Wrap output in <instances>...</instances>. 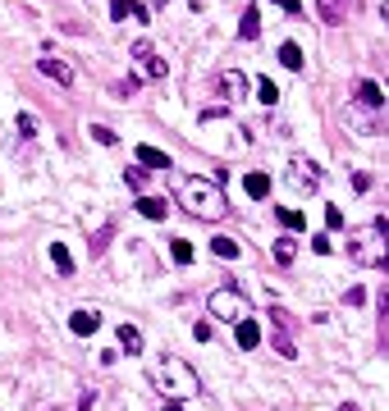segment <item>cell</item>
Segmentation results:
<instances>
[{
	"mask_svg": "<svg viewBox=\"0 0 389 411\" xmlns=\"http://www.w3.org/2000/svg\"><path fill=\"white\" fill-rule=\"evenodd\" d=\"M353 5H357V0H316L320 18H325L330 28H335V23H344V18H348V9H353Z\"/></svg>",
	"mask_w": 389,
	"mask_h": 411,
	"instance_id": "13",
	"label": "cell"
},
{
	"mask_svg": "<svg viewBox=\"0 0 389 411\" xmlns=\"http://www.w3.org/2000/svg\"><path fill=\"white\" fill-rule=\"evenodd\" d=\"M211 251H216L220 261H233V256H238V238H229V233H220V238H211Z\"/></svg>",
	"mask_w": 389,
	"mask_h": 411,
	"instance_id": "21",
	"label": "cell"
},
{
	"mask_svg": "<svg viewBox=\"0 0 389 411\" xmlns=\"http://www.w3.org/2000/svg\"><path fill=\"white\" fill-rule=\"evenodd\" d=\"M257 101H261V105H275V101H279V87L270 83V78H257Z\"/></svg>",
	"mask_w": 389,
	"mask_h": 411,
	"instance_id": "26",
	"label": "cell"
},
{
	"mask_svg": "<svg viewBox=\"0 0 389 411\" xmlns=\"http://www.w3.org/2000/svg\"><path fill=\"white\" fill-rule=\"evenodd\" d=\"M207 311L216 320H229V325H238V320H248L252 316V306H248V297H243L238 288H233V283H225V288H216L207 297Z\"/></svg>",
	"mask_w": 389,
	"mask_h": 411,
	"instance_id": "4",
	"label": "cell"
},
{
	"mask_svg": "<svg viewBox=\"0 0 389 411\" xmlns=\"http://www.w3.org/2000/svg\"><path fill=\"white\" fill-rule=\"evenodd\" d=\"M279 224H284L289 233H303L307 229V220H303V210H289V206H279Z\"/></svg>",
	"mask_w": 389,
	"mask_h": 411,
	"instance_id": "25",
	"label": "cell"
},
{
	"mask_svg": "<svg viewBox=\"0 0 389 411\" xmlns=\"http://www.w3.org/2000/svg\"><path fill=\"white\" fill-rule=\"evenodd\" d=\"M192 256H197V251H192L188 238H170V261L174 266H192Z\"/></svg>",
	"mask_w": 389,
	"mask_h": 411,
	"instance_id": "20",
	"label": "cell"
},
{
	"mask_svg": "<svg viewBox=\"0 0 389 411\" xmlns=\"http://www.w3.org/2000/svg\"><path fill=\"white\" fill-rule=\"evenodd\" d=\"M151 384L161 388V398H174V403H183V398H197V393H202L197 370H192L183 357H170V352H165V357L151 366Z\"/></svg>",
	"mask_w": 389,
	"mask_h": 411,
	"instance_id": "2",
	"label": "cell"
},
{
	"mask_svg": "<svg viewBox=\"0 0 389 411\" xmlns=\"http://www.w3.org/2000/svg\"><path fill=\"white\" fill-rule=\"evenodd\" d=\"M174 197H179V206L192 215V220H211V224H216V220L229 215V197H225V188H220V179H202V174L179 179Z\"/></svg>",
	"mask_w": 389,
	"mask_h": 411,
	"instance_id": "1",
	"label": "cell"
},
{
	"mask_svg": "<svg viewBox=\"0 0 389 411\" xmlns=\"http://www.w3.org/2000/svg\"><path fill=\"white\" fill-rule=\"evenodd\" d=\"M120 347L129 352V357H133V352H142V329L124 320V325H120Z\"/></svg>",
	"mask_w": 389,
	"mask_h": 411,
	"instance_id": "18",
	"label": "cell"
},
{
	"mask_svg": "<svg viewBox=\"0 0 389 411\" xmlns=\"http://www.w3.org/2000/svg\"><path fill=\"white\" fill-rule=\"evenodd\" d=\"M270 251H275V261H279V266H294L298 242H294V238H275V247H270Z\"/></svg>",
	"mask_w": 389,
	"mask_h": 411,
	"instance_id": "22",
	"label": "cell"
},
{
	"mask_svg": "<svg viewBox=\"0 0 389 411\" xmlns=\"http://www.w3.org/2000/svg\"><path fill=\"white\" fill-rule=\"evenodd\" d=\"M243 192H248L252 201H266L270 197V174H261V169H252L248 179H243Z\"/></svg>",
	"mask_w": 389,
	"mask_h": 411,
	"instance_id": "15",
	"label": "cell"
},
{
	"mask_svg": "<svg viewBox=\"0 0 389 411\" xmlns=\"http://www.w3.org/2000/svg\"><path fill=\"white\" fill-rule=\"evenodd\" d=\"M96 329H101V311L78 306L74 316H69V334H74V338H87V334H96Z\"/></svg>",
	"mask_w": 389,
	"mask_h": 411,
	"instance_id": "9",
	"label": "cell"
},
{
	"mask_svg": "<svg viewBox=\"0 0 389 411\" xmlns=\"http://www.w3.org/2000/svg\"><path fill=\"white\" fill-rule=\"evenodd\" d=\"M348 256H353L357 266H366V270L385 266V261H389V220H385V215L371 224V229H353V233H348Z\"/></svg>",
	"mask_w": 389,
	"mask_h": 411,
	"instance_id": "3",
	"label": "cell"
},
{
	"mask_svg": "<svg viewBox=\"0 0 389 411\" xmlns=\"http://www.w3.org/2000/svg\"><path fill=\"white\" fill-rule=\"evenodd\" d=\"M238 37H243V42H257V37H261V14H257V5H252L248 14H243V23H238Z\"/></svg>",
	"mask_w": 389,
	"mask_h": 411,
	"instance_id": "19",
	"label": "cell"
},
{
	"mask_svg": "<svg viewBox=\"0 0 389 411\" xmlns=\"http://www.w3.org/2000/svg\"><path fill=\"white\" fill-rule=\"evenodd\" d=\"M165 411H183V403H174V398H165Z\"/></svg>",
	"mask_w": 389,
	"mask_h": 411,
	"instance_id": "36",
	"label": "cell"
},
{
	"mask_svg": "<svg viewBox=\"0 0 389 411\" xmlns=\"http://www.w3.org/2000/svg\"><path fill=\"white\" fill-rule=\"evenodd\" d=\"M124 183H129L133 192H142L147 188V169H124Z\"/></svg>",
	"mask_w": 389,
	"mask_h": 411,
	"instance_id": "29",
	"label": "cell"
},
{
	"mask_svg": "<svg viewBox=\"0 0 389 411\" xmlns=\"http://www.w3.org/2000/svg\"><path fill=\"white\" fill-rule=\"evenodd\" d=\"M18 137H37V114H18Z\"/></svg>",
	"mask_w": 389,
	"mask_h": 411,
	"instance_id": "31",
	"label": "cell"
},
{
	"mask_svg": "<svg viewBox=\"0 0 389 411\" xmlns=\"http://www.w3.org/2000/svg\"><path fill=\"white\" fill-rule=\"evenodd\" d=\"M51 261H55V270H60V274H74V256H69L64 242H51Z\"/></svg>",
	"mask_w": 389,
	"mask_h": 411,
	"instance_id": "24",
	"label": "cell"
},
{
	"mask_svg": "<svg viewBox=\"0 0 389 411\" xmlns=\"http://www.w3.org/2000/svg\"><path fill=\"white\" fill-rule=\"evenodd\" d=\"M289 188L294 192H316L320 188V179H325V174H320V165L316 160H307V155H294V160H289Z\"/></svg>",
	"mask_w": 389,
	"mask_h": 411,
	"instance_id": "5",
	"label": "cell"
},
{
	"mask_svg": "<svg viewBox=\"0 0 389 411\" xmlns=\"http://www.w3.org/2000/svg\"><path fill=\"white\" fill-rule=\"evenodd\" d=\"M325 224L330 229H344V210H339V206H325Z\"/></svg>",
	"mask_w": 389,
	"mask_h": 411,
	"instance_id": "32",
	"label": "cell"
},
{
	"mask_svg": "<svg viewBox=\"0 0 389 411\" xmlns=\"http://www.w3.org/2000/svg\"><path fill=\"white\" fill-rule=\"evenodd\" d=\"M37 68H42L46 78H55V83L60 87H74V68L60 60V55H42V60H37Z\"/></svg>",
	"mask_w": 389,
	"mask_h": 411,
	"instance_id": "10",
	"label": "cell"
},
{
	"mask_svg": "<svg viewBox=\"0 0 389 411\" xmlns=\"http://www.w3.org/2000/svg\"><path fill=\"white\" fill-rule=\"evenodd\" d=\"M311 247H316L320 256H330V251H335V242H330V233H316V238H311Z\"/></svg>",
	"mask_w": 389,
	"mask_h": 411,
	"instance_id": "33",
	"label": "cell"
},
{
	"mask_svg": "<svg viewBox=\"0 0 389 411\" xmlns=\"http://www.w3.org/2000/svg\"><path fill=\"white\" fill-rule=\"evenodd\" d=\"M129 55L142 64V73H147V78H165V73H170V68H165V60L156 55V46H151V42H133V51H129Z\"/></svg>",
	"mask_w": 389,
	"mask_h": 411,
	"instance_id": "6",
	"label": "cell"
},
{
	"mask_svg": "<svg viewBox=\"0 0 389 411\" xmlns=\"http://www.w3.org/2000/svg\"><path fill=\"white\" fill-rule=\"evenodd\" d=\"M138 215H147V220H165V215H170V201H165V197H138Z\"/></svg>",
	"mask_w": 389,
	"mask_h": 411,
	"instance_id": "17",
	"label": "cell"
},
{
	"mask_svg": "<svg viewBox=\"0 0 389 411\" xmlns=\"http://www.w3.org/2000/svg\"><path fill=\"white\" fill-rule=\"evenodd\" d=\"M233 342H238V347L243 352H252V347H257V342H261V325H257V320H238V325H233Z\"/></svg>",
	"mask_w": 389,
	"mask_h": 411,
	"instance_id": "12",
	"label": "cell"
},
{
	"mask_svg": "<svg viewBox=\"0 0 389 411\" xmlns=\"http://www.w3.org/2000/svg\"><path fill=\"white\" fill-rule=\"evenodd\" d=\"M344 114L353 119V129L362 133V137H376V133H381V110H366V105H357V101H353Z\"/></svg>",
	"mask_w": 389,
	"mask_h": 411,
	"instance_id": "8",
	"label": "cell"
},
{
	"mask_svg": "<svg viewBox=\"0 0 389 411\" xmlns=\"http://www.w3.org/2000/svg\"><path fill=\"white\" fill-rule=\"evenodd\" d=\"M78 411H92V393H83V398H78Z\"/></svg>",
	"mask_w": 389,
	"mask_h": 411,
	"instance_id": "35",
	"label": "cell"
},
{
	"mask_svg": "<svg viewBox=\"0 0 389 411\" xmlns=\"http://www.w3.org/2000/svg\"><path fill=\"white\" fill-rule=\"evenodd\" d=\"M357 105H366V110H385V92L366 78V83H357Z\"/></svg>",
	"mask_w": 389,
	"mask_h": 411,
	"instance_id": "16",
	"label": "cell"
},
{
	"mask_svg": "<svg viewBox=\"0 0 389 411\" xmlns=\"http://www.w3.org/2000/svg\"><path fill=\"white\" fill-rule=\"evenodd\" d=\"M138 165H147V169H161V174H170V169H174L170 155H165L161 146H147V142L138 146Z\"/></svg>",
	"mask_w": 389,
	"mask_h": 411,
	"instance_id": "11",
	"label": "cell"
},
{
	"mask_svg": "<svg viewBox=\"0 0 389 411\" xmlns=\"http://www.w3.org/2000/svg\"><path fill=\"white\" fill-rule=\"evenodd\" d=\"M110 18H115V23H124V18H138V23H147V9H142L138 0H110Z\"/></svg>",
	"mask_w": 389,
	"mask_h": 411,
	"instance_id": "14",
	"label": "cell"
},
{
	"mask_svg": "<svg viewBox=\"0 0 389 411\" xmlns=\"http://www.w3.org/2000/svg\"><path fill=\"white\" fill-rule=\"evenodd\" d=\"M270 338H275V352L284 361H298V347H294V338H289V334H275V329H270Z\"/></svg>",
	"mask_w": 389,
	"mask_h": 411,
	"instance_id": "27",
	"label": "cell"
},
{
	"mask_svg": "<svg viewBox=\"0 0 389 411\" xmlns=\"http://www.w3.org/2000/svg\"><path fill=\"white\" fill-rule=\"evenodd\" d=\"M87 133H92V137H96V142H101V146H115V142H120V133H115V129H105V124H92V129H87Z\"/></svg>",
	"mask_w": 389,
	"mask_h": 411,
	"instance_id": "28",
	"label": "cell"
},
{
	"mask_svg": "<svg viewBox=\"0 0 389 411\" xmlns=\"http://www.w3.org/2000/svg\"><path fill=\"white\" fill-rule=\"evenodd\" d=\"M216 92L225 96V101H238V96H248V73H243V68H225V73L216 78Z\"/></svg>",
	"mask_w": 389,
	"mask_h": 411,
	"instance_id": "7",
	"label": "cell"
},
{
	"mask_svg": "<svg viewBox=\"0 0 389 411\" xmlns=\"http://www.w3.org/2000/svg\"><path fill=\"white\" fill-rule=\"evenodd\" d=\"M279 9H284V14H303V0H275Z\"/></svg>",
	"mask_w": 389,
	"mask_h": 411,
	"instance_id": "34",
	"label": "cell"
},
{
	"mask_svg": "<svg viewBox=\"0 0 389 411\" xmlns=\"http://www.w3.org/2000/svg\"><path fill=\"white\" fill-rule=\"evenodd\" d=\"M110 233H115V224H105V229H101V233H96V238H92V256H101V251H105V242H110Z\"/></svg>",
	"mask_w": 389,
	"mask_h": 411,
	"instance_id": "30",
	"label": "cell"
},
{
	"mask_svg": "<svg viewBox=\"0 0 389 411\" xmlns=\"http://www.w3.org/2000/svg\"><path fill=\"white\" fill-rule=\"evenodd\" d=\"M279 64H284V68H303V46L284 42V46H279Z\"/></svg>",
	"mask_w": 389,
	"mask_h": 411,
	"instance_id": "23",
	"label": "cell"
},
{
	"mask_svg": "<svg viewBox=\"0 0 389 411\" xmlns=\"http://www.w3.org/2000/svg\"><path fill=\"white\" fill-rule=\"evenodd\" d=\"M339 411H362V407H353V403H344V407H339Z\"/></svg>",
	"mask_w": 389,
	"mask_h": 411,
	"instance_id": "37",
	"label": "cell"
}]
</instances>
